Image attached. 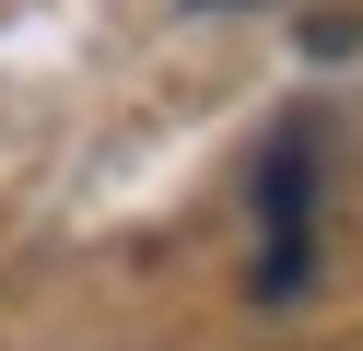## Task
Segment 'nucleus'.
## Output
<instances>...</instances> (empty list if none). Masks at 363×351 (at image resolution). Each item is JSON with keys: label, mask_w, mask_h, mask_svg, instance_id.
Listing matches in <instances>:
<instances>
[{"label": "nucleus", "mask_w": 363, "mask_h": 351, "mask_svg": "<svg viewBox=\"0 0 363 351\" xmlns=\"http://www.w3.org/2000/svg\"><path fill=\"white\" fill-rule=\"evenodd\" d=\"M199 12H246V0H199Z\"/></svg>", "instance_id": "obj_1"}]
</instances>
